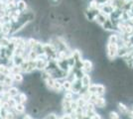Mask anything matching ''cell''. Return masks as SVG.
I'll return each instance as SVG.
<instances>
[{
	"label": "cell",
	"instance_id": "6",
	"mask_svg": "<svg viewBox=\"0 0 133 119\" xmlns=\"http://www.w3.org/2000/svg\"><path fill=\"white\" fill-rule=\"evenodd\" d=\"M7 94H8L9 97H16L19 94V90L15 86H10L8 88V90H7Z\"/></svg>",
	"mask_w": 133,
	"mask_h": 119
},
{
	"label": "cell",
	"instance_id": "13",
	"mask_svg": "<svg viewBox=\"0 0 133 119\" xmlns=\"http://www.w3.org/2000/svg\"><path fill=\"white\" fill-rule=\"evenodd\" d=\"M14 109L16 110V112L18 114H21V113H24V111H25L26 107L24 106V104H21V103H17L16 106L14 107Z\"/></svg>",
	"mask_w": 133,
	"mask_h": 119
},
{
	"label": "cell",
	"instance_id": "15",
	"mask_svg": "<svg viewBox=\"0 0 133 119\" xmlns=\"http://www.w3.org/2000/svg\"><path fill=\"white\" fill-rule=\"evenodd\" d=\"M102 26H103V28L105 29V30H112V28H113L112 23L109 21V19H107V20L105 21V23H104Z\"/></svg>",
	"mask_w": 133,
	"mask_h": 119
},
{
	"label": "cell",
	"instance_id": "20",
	"mask_svg": "<svg viewBox=\"0 0 133 119\" xmlns=\"http://www.w3.org/2000/svg\"><path fill=\"white\" fill-rule=\"evenodd\" d=\"M6 3H11V2H15V0H4Z\"/></svg>",
	"mask_w": 133,
	"mask_h": 119
},
{
	"label": "cell",
	"instance_id": "9",
	"mask_svg": "<svg viewBox=\"0 0 133 119\" xmlns=\"http://www.w3.org/2000/svg\"><path fill=\"white\" fill-rule=\"evenodd\" d=\"M17 98H18V99H16L17 103L24 104L25 102L27 101V95H26V93H24V92H19V94L17 95Z\"/></svg>",
	"mask_w": 133,
	"mask_h": 119
},
{
	"label": "cell",
	"instance_id": "11",
	"mask_svg": "<svg viewBox=\"0 0 133 119\" xmlns=\"http://www.w3.org/2000/svg\"><path fill=\"white\" fill-rule=\"evenodd\" d=\"M12 79H13V81H16L18 83H21L24 80V78H23L22 74H11Z\"/></svg>",
	"mask_w": 133,
	"mask_h": 119
},
{
	"label": "cell",
	"instance_id": "23",
	"mask_svg": "<svg viewBox=\"0 0 133 119\" xmlns=\"http://www.w3.org/2000/svg\"><path fill=\"white\" fill-rule=\"evenodd\" d=\"M125 1H128V0H125Z\"/></svg>",
	"mask_w": 133,
	"mask_h": 119
},
{
	"label": "cell",
	"instance_id": "16",
	"mask_svg": "<svg viewBox=\"0 0 133 119\" xmlns=\"http://www.w3.org/2000/svg\"><path fill=\"white\" fill-rule=\"evenodd\" d=\"M117 41H118L117 35H111L109 37V43H111V44H117Z\"/></svg>",
	"mask_w": 133,
	"mask_h": 119
},
{
	"label": "cell",
	"instance_id": "1",
	"mask_svg": "<svg viewBox=\"0 0 133 119\" xmlns=\"http://www.w3.org/2000/svg\"><path fill=\"white\" fill-rule=\"evenodd\" d=\"M88 91L90 94H95L97 96H102L105 93V87L102 85H90L88 87Z\"/></svg>",
	"mask_w": 133,
	"mask_h": 119
},
{
	"label": "cell",
	"instance_id": "7",
	"mask_svg": "<svg viewBox=\"0 0 133 119\" xmlns=\"http://www.w3.org/2000/svg\"><path fill=\"white\" fill-rule=\"evenodd\" d=\"M81 81H82L83 87H89V85H90V76H89V74H83V76L82 78Z\"/></svg>",
	"mask_w": 133,
	"mask_h": 119
},
{
	"label": "cell",
	"instance_id": "10",
	"mask_svg": "<svg viewBox=\"0 0 133 119\" xmlns=\"http://www.w3.org/2000/svg\"><path fill=\"white\" fill-rule=\"evenodd\" d=\"M63 89V86H62V82L59 79H55L54 81V85H53V90H55L56 92H60Z\"/></svg>",
	"mask_w": 133,
	"mask_h": 119
},
{
	"label": "cell",
	"instance_id": "12",
	"mask_svg": "<svg viewBox=\"0 0 133 119\" xmlns=\"http://www.w3.org/2000/svg\"><path fill=\"white\" fill-rule=\"evenodd\" d=\"M118 109H119V111H120L122 114H128V112H129V109H128L127 106H126L125 104L121 103V102L118 103Z\"/></svg>",
	"mask_w": 133,
	"mask_h": 119
},
{
	"label": "cell",
	"instance_id": "17",
	"mask_svg": "<svg viewBox=\"0 0 133 119\" xmlns=\"http://www.w3.org/2000/svg\"><path fill=\"white\" fill-rule=\"evenodd\" d=\"M109 118L110 119H120V117H119V115H118L116 112L111 111L110 113H109Z\"/></svg>",
	"mask_w": 133,
	"mask_h": 119
},
{
	"label": "cell",
	"instance_id": "14",
	"mask_svg": "<svg viewBox=\"0 0 133 119\" xmlns=\"http://www.w3.org/2000/svg\"><path fill=\"white\" fill-rule=\"evenodd\" d=\"M62 86L64 89H66V91H71L72 89V81L71 80H65L63 83H62Z\"/></svg>",
	"mask_w": 133,
	"mask_h": 119
},
{
	"label": "cell",
	"instance_id": "22",
	"mask_svg": "<svg viewBox=\"0 0 133 119\" xmlns=\"http://www.w3.org/2000/svg\"><path fill=\"white\" fill-rule=\"evenodd\" d=\"M1 68H2V65H0V74H1Z\"/></svg>",
	"mask_w": 133,
	"mask_h": 119
},
{
	"label": "cell",
	"instance_id": "8",
	"mask_svg": "<svg viewBox=\"0 0 133 119\" xmlns=\"http://www.w3.org/2000/svg\"><path fill=\"white\" fill-rule=\"evenodd\" d=\"M94 20H96V22L98 23L99 25H103L104 23H105V21L107 20V18H106L105 15H103V14H101V13H99L98 15H96L95 16V18H94Z\"/></svg>",
	"mask_w": 133,
	"mask_h": 119
},
{
	"label": "cell",
	"instance_id": "19",
	"mask_svg": "<svg viewBox=\"0 0 133 119\" xmlns=\"http://www.w3.org/2000/svg\"><path fill=\"white\" fill-rule=\"evenodd\" d=\"M23 119H33V118H32V117H31L29 114H26V115L24 116V118H23Z\"/></svg>",
	"mask_w": 133,
	"mask_h": 119
},
{
	"label": "cell",
	"instance_id": "3",
	"mask_svg": "<svg viewBox=\"0 0 133 119\" xmlns=\"http://www.w3.org/2000/svg\"><path fill=\"white\" fill-rule=\"evenodd\" d=\"M15 3H16V9L19 10L21 13H24L25 11H27L28 4L26 3V1H24V0H17Z\"/></svg>",
	"mask_w": 133,
	"mask_h": 119
},
{
	"label": "cell",
	"instance_id": "18",
	"mask_svg": "<svg viewBox=\"0 0 133 119\" xmlns=\"http://www.w3.org/2000/svg\"><path fill=\"white\" fill-rule=\"evenodd\" d=\"M132 31H133L132 25H127V26H125V32H127V33H132Z\"/></svg>",
	"mask_w": 133,
	"mask_h": 119
},
{
	"label": "cell",
	"instance_id": "21",
	"mask_svg": "<svg viewBox=\"0 0 133 119\" xmlns=\"http://www.w3.org/2000/svg\"><path fill=\"white\" fill-rule=\"evenodd\" d=\"M129 42H130V44H132L133 45V36H131V37L129 38Z\"/></svg>",
	"mask_w": 133,
	"mask_h": 119
},
{
	"label": "cell",
	"instance_id": "5",
	"mask_svg": "<svg viewBox=\"0 0 133 119\" xmlns=\"http://www.w3.org/2000/svg\"><path fill=\"white\" fill-rule=\"evenodd\" d=\"M82 69L84 71V72H90L92 69V62H90L89 60H84V61H83Z\"/></svg>",
	"mask_w": 133,
	"mask_h": 119
},
{
	"label": "cell",
	"instance_id": "4",
	"mask_svg": "<svg viewBox=\"0 0 133 119\" xmlns=\"http://www.w3.org/2000/svg\"><path fill=\"white\" fill-rule=\"evenodd\" d=\"M94 104L98 108H104L106 105V101L102 96H97V98L94 100Z\"/></svg>",
	"mask_w": 133,
	"mask_h": 119
},
{
	"label": "cell",
	"instance_id": "2",
	"mask_svg": "<svg viewBox=\"0 0 133 119\" xmlns=\"http://www.w3.org/2000/svg\"><path fill=\"white\" fill-rule=\"evenodd\" d=\"M117 53H118V46L117 44H111L109 43L107 45V55L110 59L116 57Z\"/></svg>",
	"mask_w": 133,
	"mask_h": 119
}]
</instances>
